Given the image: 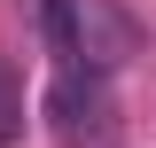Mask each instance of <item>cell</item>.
Listing matches in <instances>:
<instances>
[{
	"label": "cell",
	"instance_id": "6da1fadb",
	"mask_svg": "<svg viewBox=\"0 0 156 148\" xmlns=\"http://www.w3.org/2000/svg\"><path fill=\"white\" fill-rule=\"evenodd\" d=\"M47 132L62 148H101L117 132V101H109V70L94 62H62L47 86Z\"/></svg>",
	"mask_w": 156,
	"mask_h": 148
},
{
	"label": "cell",
	"instance_id": "7a4b0ae2",
	"mask_svg": "<svg viewBox=\"0 0 156 148\" xmlns=\"http://www.w3.org/2000/svg\"><path fill=\"white\" fill-rule=\"evenodd\" d=\"M133 55V16L117 0H78V23H70V62H94V70H117Z\"/></svg>",
	"mask_w": 156,
	"mask_h": 148
},
{
	"label": "cell",
	"instance_id": "3957f363",
	"mask_svg": "<svg viewBox=\"0 0 156 148\" xmlns=\"http://www.w3.org/2000/svg\"><path fill=\"white\" fill-rule=\"evenodd\" d=\"M8 140H23V86H16V70L0 62V148Z\"/></svg>",
	"mask_w": 156,
	"mask_h": 148
}]
</instances>
